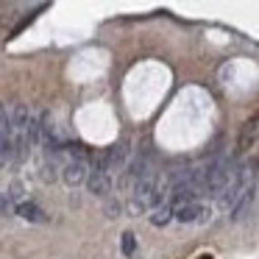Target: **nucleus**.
Segmentation results:
<instances>
[{
  "mask_svg": "<svg viewBox=\"0 0 259 259\" xmlns=\"http://www.w3.org/2000/svg\"><path fill=\"white\" fill-rule=\"evenodd\" d=\"M9 137H12V162L23 164L28 159V151L34 145L31 140V112L25 103H17L9 114Z\"/></svg>",
  "mask_w": 259,
  "mask_h": 259,
  "instance_id": "1",
  "label": "nucleus"
},
{
  "mask_svg": "<svg viewBox=\"0 0 259 259\" xmlns=\"http://www.w3.org/2000/svg\"><path fill=\"white\" fill-rule=\"evenodd\" d=\"M39 137H42V148H45L48 153H56L64 148V137H62V131H59L56 120H53L51 109H45V112L39 114Z\"/></svg>",
  "mask_w": 259,
  "mask_h": 259,
  "instance_id": "2",
  "label": "nucleus"
},
{
  "mask_svg": "<svg viewBox=\"0 0 259 259\" xmlns=\"http://www.w3.org/2000/svg\"><path fill=\"white\" fill-rule=\"evenodd\" d=\"M87 187H90L92 195H106L112 190V179H109V170H106V162L103 156L95 159V167L87 173Z\"/></svg>",
  "mask_w": 259,
  "mask_h": 259,
  "instance_id": "3",
  "label": "nucleus"
},
{
  "mask_svg": "<svg viewBox=\"0 0 259 259\" xmlns=\"http://www.w3.org/2000/svg\"><path fill=\"white\" fill-rule=\"evenodd\" d=\"M173 214L181 223H201L203 214H209V209L203 206L201 201H184V203H179V206H173Z\"/></svg>",
  "mask_w": 259,
  "mask_h": 259,
  "instance_id": "4",
  "label": "nucleus"
},
{
  "mask_svg": "<svg viewBox=\"0 0 259 259\" xmlns=\"http://www.w3.org/2000/svg\"><path fill=\"white\" fill-rule=\"evenodd\" d=\"M256 140H259V112L251 114V117L242 123L240 134H237V153H245Z\"/></svg>",
  "mask_w": 259,
  "mask_h": 259,
  "instance_id": "5",
  "label": "nucleus"
},
{
  "mask_svg": "<svg viewBox=\"0 0 259 259\" xmlns=\"http://www.w3.org/2000/svg\"><path fill=\"white\" fill-rule=\"evenodd\" d=\"M125 159H128V148H125V142H114V145L103 153V162H106L109 173H112V170H123Z\"/></svg>",
  "mask_w": 259,
  "mask_h": 259,
  "instance_id": "6",
  "label": "nucleus"
},
{
  "mask_svg": "<svg viewBox=\"0 0 259 259\" xmlns=\"http://www.w3.org/2000/svg\"><path fill=\"white\" fill-rule=\"evenodd\" d=\"M62 179H64V184L78 187L81 181H87V164H84V162H64Z\"/></svg>",
  "mask_w": 259,
  "mask_h": 259,
  "instance_id": "7",
  "label": "nucleus"
},
{
  "mask_svg": "<svg viewBox=\"0 0 259 259\" xmlns=\"http://www.w3.org/2000/svg\"><path fill=\"white\" fill-rule=\"evenodd\" d=\"M14 212L23 220H28V223H42V220H45V212H42L34 201H20L17 206H14Z\"/></svg>",
  "mask_w": 259,
  "mask_h": 259,
  "instance_id": "8",
  "label": "nucleus"
},
{
  "mask_svg": "<svg viewBox=\"0 0 259 259\" xmlns=\"http://www.w3.org/2000/svg\"><path fill=\"white\" fill-rule=\"evenodd\" d=\"M56 153H48L45 151V156H42V162H39V179L42 181H56V170H59V164H56Z\"/></svg>",
  "mask_w": 259,
  "mask_h": 259,
  "instance_id": "9",
  "label": "nucleus"
},
{
  "mask_svg": "<svg viewBox=\"0 0 259 259\" xmlns=\"http://www.w3.org/2000/svg\"><path fill=\"white\" fill-rule=\"evenodd\" d=\"M64 153H67V162H84V164H87V156H90V151H87L81 142H70V145H64Z\"/></svg>",
  "mask_w": 259,
  "mask_h": 259,
  "instance_id": "10",
  "label": "nucleus"
},
{
  "mask_svg": "<svg viewBox=\"0 0 259 259\" xmlns=\"http://www.w3.org/2000/svg\"><path fill=\"white\" fill-rule=\"evenodd\" d=\"M170 218H173V206H170V203H162V206L153 209L151 223H153V226H167V223H170Z\"/></svg>",
  "mask_w": 259,
  "mask_h": 259,
  "instance_id": "11",
  "label": "nucleus"
},
{
  "mask_svg": "<svg viewBox=\"0 0 259 259\" xmlns=\"http://www.w3.org/2000/svg\"><path fill=\"white\" fill-rule=\"evenodd\" d=\"M134 251H137V237L131 234V231H125V234H123V253H125V256H131Z\"/></svg>",
  "mask_w": 259,
  "mask_h": 259,
  "instance_id": "12",
  "label": "nucleus"
},
{
  "mask_svg": "<svg viewBox=\"0 0 259 259\" xmlns=\"http://www.w3.org/2000/svg\"><path fill=\"white\" fill-rule=\"evenodd\" d=\"M12 198L6 195V192H0V214H12Z\"/></svg>",
  "mask_w": 259,
  "mask_h": 259,
  "instance_id": "13",
  "label": "nucleus"
},
{
  "mask_svg": "<svg viewBox=\"0 0 259 259\" xmlns=\"http://www.w3.org/2000/svg\"><path fill=\"white\" fill-rule=\"evenodd\" d=\"M25 195V187L23 184H17V181H14V184H12V192H9V198H12V201H17L20 203V198H23Z\"/></svg>",
  "mask_w": 259,
  "mask_h": 259,
  "instance_id": "14",
  "label": "nucleus"
},
{
  "mask_svg": "<svg viewBox=\"0 0 259 259\" xmlns=\"http://www.w3.org/2000/svg\"><path fill=\"white\" fill-rule=\"evenodd\" d=\"M106 214H109V218H117V203H109V206H106Z\"/></svg>",
  "mask_w": 259,
  "mask_h": 259,
  "instance_id": "15",
  "label": "nucleus"
},
{
  "mask_svg": "<svg viewBox=\"0 0 259 259\" xmlns=\"http://www.w3.org/2000/svg\"><path fill=\"white\" fill-rule=\"evenodd\" d=\"M253 173H259V156L253 159Z\"/></svg>",
  "mask_w": 259,
  "mask_h": 259,
  "instance_id": "16",
  "label": "nucleus"
},
{
  "mask_svg": "<svg viewBox=\"0 0 259 259\" xmlns=\"http://www.w3.org/2000/svg\"><path fill=\"white\" fill-rule=\"evenodd\" d=\"M198 259H212V256H209V253H201V256H198Z\"/></svg>",
  "mask_w": 259,
  "mask_h": 259,
  "instance_id": "17",
  "label": "nucleus"
}]
</instances>
